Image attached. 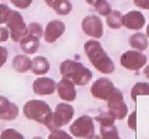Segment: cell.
<instances>
[{"instance_id": "cell-40", "label": "cell", "mask_w": 149, "mask_h": 139, "mask_svg": "<svg viewBox=\"0 0 149 139\" xmlns=\"http://www.w3.org/2000/svg\"><path fill=\"white\" fill-rule=\"evenodd\" d=\"M32 139H42V137H40V136H36V137H33Z\"/></svg>"}, {"instance_id": "cell-27", "label": "cell", "mask_w": 149, "mask_h": 139, "mask_svg": "<svg viewBox=\"0 0 149 139\" xmlns=\"http://www.w3.org/2000/svg\"><path fill=\"white\" fill-rule=\"evenodd\" d=\"M0 139H25V137L15 129H5L0 134Z\"/></svg>"}, {"instance_id": "cell-30", "label": "cell", "mask_w": 149, "mask_h": 139, "mask_svg": "<svg viewBox=\"0 0 149 139\" xmlns=\"http://www.w3.org/2000/svg\"><path fill=\"white\" fill-rule=\"evenodd\" d=\"M10 2L17 8L27 9L28 7H30V5L32 4L33 0H10Z\"/></svg>"}, {"instance_id": "cell-20", "label": "cell", "mask_w": 149, "mask_h": 139, "mask_svg": "<svg viewBox=\"0 0 149 139\" xmlns=\"http://www.w3.org/2000/svg\"><path fill=\"white\" fill-rule=\"evenodd\" d=\"M52 8L59 16H68L72 10V3L70 0H56L52 5Z\"/></svg>"}, {"instance_id": "cell-8", "label": "cell", "mask_w": 149, "mask_h": 139, "mask_svg": "<svg viewBox=\"0 0 149 139\" xmlns=\"http://www.w3.org/2000/svg\"><path fill=\"white\" fill-rule=\"evenodd\" d=\"M147 62L146 56L140 51H127L120 57L121 66L128 70H139L145 66Z\"/></svg>"}, {"instance_id": "cell-36", "label": "cell", "mask_w": 149, "mask_h": 139, "mask_svg": "<svg viewBox=\"0 0 149 139\" xmlns=\"http://www.w3.org/2000/svg\"><path fill=\"white\" fill-rule=\"evenodd\" d=\"M45 1V3H46L47 5L49 7H52V5H53V3L55 2L56 0H44Z\"/></svg>"}, {"instance_id": "cell-21", "label": "cell", "mask_w": 149, "mask_h": 139, "mask_svg": "<svg viewBox=\"0 0 149 139\" xmlns=\"http://www.w3.org/2000/svg\"><path fill=\"white\" fill-rule=\"evenodd\" d=\"M122 18H123V14L119 10L112 9V12L107 16L106 22L111 29H120L121 27H123L122 26Z\"/></svg>"}, {"instance_id": "cell-32", "label": "cell", "mask_w": 149, "mask_h": 139, "mask_svg": "<svg viewBox=\"0 0 149 139\" xmlns=\"http://www.w3.org/2000/svg\"><path fill=\"white\" fill-rule=\"evenodd\" d=\"M9 38V31L5 26L0 25V43L6 41Z\"/></svg>"}, {"instance_id": "cell-31", "label": "cell", "mask_w": 149, "mask_h": 139, "mask_svg": "<svg viewBox=\"0 0 149 139\" xmlns=\"http://www.w3.org/2000/svg\"><path fill=\"white\" fill-rule=\"evenodd\" d=\"M7 57H8V52H7L6 47L0 45V68H2L3 65L6 63Z\"/></svg>"}, {"instance_id": "cell-24", "label": "cell", "mask_w": 149, "mask_h": 139, "mask_svg": "<svg viewBox=\"0 0 149 139\" xmlns=\"http://www.w3.org/2000/svg\"><path fill=\"white\" fill-rule=\"evenodd\" d=\"M100 16L107 17L112 12V6L108 0H95L92 5Z\"/></svg>"}, {"instance_id": "cell-19", "label": "cell", "mask_w": 149, "mask_h": 139, "mask_svg": "<svg viewBox=\"0 0 149 139\" xmlns=\"http://www.w3.org/2000/svg\"><path fill=\"white\" fill-rule=\"evenodd\" d=\"M130 45L134 50L142 52L148 47V37L144 33H135L130 37Z\"/></svg>"}, {"instance_id": "cell-18", "label": "cell", "mask_w": 149, "mask_h": 139, "mask_svg": "<svg viewBox=\"0 0 149 139\" xmlns=\"http://www.w3.org/2000/svg\"><path fill=\"white\" fill-rule=\"evenodd\" d=\"M31 59L27 55H17L13 59V68L19 73H25L30 70Z\"/></svg>"}, {"instance_id": "cell-6", "label": "cell", "mask_w": 149, "mask_h": 139, "mask_svg": "<svg viewBox=\"0 0 149 139\" xmlns=\"http://www.w3.org/2000/svg\"><path fill=\"white\" fill-rule=\"evenodd\" d=\"M108 101V112L114 120H123L127 114V106L124 102L123 94L119 89L113 91Z\"/></svg>"}, {"instance_id": "cell-2", "label": "cell", "mask_w": 149, "mask_h": 139, "mask_svg": "<svg viewBox=\"0 0 149 139\" xmlns=\"http://www.w3.org/2000/svg\"><path fill=\"white\" fill-rule=\"evenodd\" d=\"M60 73L63 77L70 79L76 86H86L92 78V72L82 63L65 60L60 65Z\"/></svg>"}, {"instance_id": "cell-11", "label": "cell", "mask_w": 149, "mask_h": 139, "mask_svg": "<svg viewBox=\"0 0 149 139\" xmlns=\"http://www.w3.org/2000/svg\"><path fill=\"white\" fill-rule=\"evenodd\" d=\"M65 32V24L60 20H52L44 30V38L47 43H54Z\"/></svg>"}, {"instance_id": "cell-10", "label": "cell", "mask_w": 149, "mask_h": 139, "mask_svg": "<svg viewBox=\"0 0 149 139\" xmlns=\"http://www.w3.org/2000/svg\"><path fill=\"white\" fill-rule=\"evenodd\" d=\"M115 90L114 83L108 77H100L92 83L90 88L91 95L96 99L108 100Z\"/></svg>"}, {"instance_id": "cell-12", "label": "cell", "mask_w": 149, "mask_h": 139, "mask_svg": "<svg viewBox=\"0 0 149 139\" xmlns=\"http://www.w3.org/2000/svg\"><path fill=\"white\" fill-rule=\"evenodd\" d=\"M74 86L76 85L70 79L62 77L58 83H56V91L60 99L68 102L74 101L77 98V91Z\"/></svg>"}, {"instance_id": "cell-37", "label": "cell", "mask_w": 149, "mask_h": 139, "mask_svg": "<svg viewBox=\"0 0 149 139\" xmlns=\"http://www.w3.org/2000/svg\"><path fill=\"white\" fill-rule=\"evenodd\" d=\"M94 1H95V0H86V2L88 3L89 5H91V6H92V5H93V3H94Z\"/></svg>"}, {"instance_id": "cell-33", "label": "cell", "mask_w": 149, "mask_h": 139, "mask_svg": "<svg viewBox=\"0 0 149 139\" xmlns=\"http://www.w3.org/2000/svg\"><path fill=\"white\" fill-rule=\"evenodd\" d=\"M128 127L133 130L137 129V111L136 110L128 118Z\"/></svg>"}, {"instance_id": "cell-23", "label": "cell", "mask_w": 149, "mask_h": 139, "mask_svg": "<svg viewBox=\"0 0 149 139\" xmlns=\"http://www.w3.org/2000/svg\"><path fill=\"white\" fill-rule=\"evenodd\" d=\"M100 137L102 139H121L115 125L105 127L100 126Z\"/></svg>"}, {"instance_id": "cell-1", "label": "cell", "mask_w": 149, "mask_h": 139, "mask_svg": "<svg viewBox=\"0 0 149 139\" xmlns=\"http://www.w3.org/2000/svg\"><path fill=\"white\" fill-rule=\"evenodd\" d=\"M84 52L86 54L89 62L96 70L104 74H111L114 72L115 65L109 57L100 41L90 39L84 44Z\"/></svg>"}, {"instance_id": "cell-25", "label": "cell", "mask_w": 149, "mask_h": 139, "mask_svg": "<svg viewBox=\"0 0 149 139\" xmlns=\"http://www.w3.org/2000/svg\"><path fill=\"white\" fill-rule=\"evenodd\" d=\"M27 33L29 35H32V36L40 39L42 36L44 35V29L38 22H31L30 24L27 25Z\"/></svg>"}, {"instance_id": "cell-14", "label": "cell", "mask_w": 149, "mask_h": 139, "mask_svg": "<svg viewBox=\"0 0 149 139\" xmlns=\"http://www.w3.org/2000/svg\"><path fill=\"white\" fill-rule=\"evenodd\" d=\"M146 23L144 14L139 10H132L122 18V26L130 30H141Z\"/></svg>"}, {"instance_id": "cell-17", "label": "cell", "mask_w": 149, "mask_h": 139, "mask_svg": "<svg viewBox=\"0 0 149 139\" xmlns=\"http://www.w3.org/2000/svg\"><path fill=\"white\" fill-rule=\"evenodd\" d=\"M20 47L25 55H33L40 47V39L32 35L27 34L20 40Z\"/></svg>"}, {"instance_id": "cell-15", "label": "cell", "mask_w": 149, "mask_h": 139, "mask_svg": "<svg viewBox=\"0 0 149 139\" xmlns=\"http://www.w3.org/2000/svg\"><path fill=\"white\" fill-rule=\"evenodd\" d=\"M19 116V107L16 103L9 101L4 96H0V118L14 120Z\"/></svg>"}, {"instance_id": "cell-34", "label": "cell", "mask_w": 149, "mask_h": 139, "mask_svg": "<svg viewBox=\"0 0 149 139\" xmlns=\"http://www.w3.org/2000/svg\"><path fill=\"white\" fill-rule=\"evenodd\" d=\"M134 4L139 8L149 9V0H134Z\"/></svg>"}, {"instance_id": "cell-38", "label": "cell", "mask_w": 149, "mask_h": 139, "mask_svg": "<svg viewBox=\"0 0 149 139\" xmlns=\"http://www.w3.org/2000/svg\"><path fill=\"white\" fill-rule=\"evenodd\" d=\"M90 139H102V137H100V135H93Z\"/></svg>"}, {"instance_id": "cell-26", "label": "cell", "mask_w": 149, "mask_h": 139, "mask_svg": "<svg viewBox=\"0 0 149 139\" xmlns=\"http://www.w3.org/2000/svg\"><path fill=\"white\" fill-rule=\"evenodd\" d=\"M95 120L100 124V126L105 127V126H112L114 125L115 120L109 114V112H102L100 114L95 116Z\"/></svg>"}, {"instance_id": "cell-5", "label": "cell", "mask_w": 149, "mask_h": 139, "mask_svg": "<svg viewBox=\"0 0 149 139\" xmlns=\"http://www.w3.org/2000/svg\"><path fill=\"white\" fill-rule=\"evenodd\" d=\"M5 25H6L5 27L9 31V37L15 42H20V40L28 34L27 24L24 21L22 14L19 12L18 10H14L13 9Z\"/></svg>"}, {"instance_id": "cell-28", "label": "cell", "mask_w": 149, "mask_h": 139, "mask_svg": "<svg viewBox=\"0 0 149 139\" xmlns=\"http://www.w3.org/2000/svg\"><path fill=\"white\" fill-rule=\"evenodd\" d=\"M12 10L13 9L8 5L0 3V25H3V24L6 23L7 19H8Z\"/></svg>"}, {"instance_id": "cell-39", "label": "cell", "mask_w": 149, "mask_h": 139, "mask_svg": "<svg viewBox=\"0 0 149 139\" xmlns=\"http://www.w3.org/2000/svg\"><path fill=\"white\" fill-rule=\"evenodd\" d=\"M146 35H147V37H149V24H148V26H147V28H146Z\"/></svg>"}, {"instance_id": "cell-7", "label": "cell", "mask_w": 149, "mask_h": 139, "mask_svg": "<svg viewBox=\"0 0 149 139\" xmlns=\"http://www.w3.org/2000/svg\"><path fill=\"white\" fill-rule=\"evenodd\" d=\"M70 131L74 137L90 139L94 135L93 118L89 116H80L70 125Z\"/></svg>"}, {"instance_id": "cell-16", "label": "cell", "mask_w": 149, "mask_h": 139, "mask_svg": "<svg viewBox=\"0 0 149 139\" xmlns=\"http://www.w3.org/2000/svg\"><path fill=\"white\" fill-rule=\"evenodd\" d=\"M50 70V63L44 56H36L31 60L30 71L35 75H44Z\"/></svg>"}, {"instance_id": "cell-29", "label": "cell", "mask_w": 149, "mask_h": 139, "mask_svg": "<svg viewBox=\"0 0 149 139\" xmlns=\"http://www.w3.org/2000/svg\"><path fill=\"white\" fill-rule=\"evenodd\" d=\"M48 139H72V137L65 131L58 129L55 130V131H52L51 134L48 136Z\"/></svg>"}, {"instance_id": "cell-13", "label": "cell", "mask_w": 149, "mask_h": 139, "mask_svg": "<svg viewBox=\"0 0 149 139\" xmlns=\"http://www.w3.org/2000/svg\"><path fill=\"white\" fill-rule=\"evenodd\" d=\"M32 90L38 96L52 95L56 91V81L50 77L40 76L33 81Z\"/></svg>"}, {"instance_id": "cell-35", "label": "cell", "mask_w": 149, "mask_h": 139, "mask_svg": "<svg viewBox=\"0 0 149 139\" xmlns=\"http://www.w3.org/2000/svg\"><path fill=\"white\" fill-rule=\"evenodd\" d=\"M143 73H144L145 76H146L147 78L149 79V65H147L146 67L144 68V70H143Z\"/></svg>"}, {"instance_id": "cell-4", "label": "cell", "mask_w": 149, "mask_h": 139, "mask_svg": "<svg viewBox=\"0 0 149 139\" xmlns=\"http://www.w3.org/2000/svg\"><path fill=\"white\" fill-rule=\"evenodd\" d=\"M51 107L42 100H29L23 107V114L28 120H35L37 123L44 124L47 118L52 114Z\"/></svg>"}, {"instance_id": "cell-3", "label": "cell", "mask_w": 149, "mask_h": 139, "mask_svg": "<svg viewBox=\"0 0 149 139\" xmlns=\"http://www.w3.org/2000/svg\"><path fill=\"white\" fill-rule=\"evenodd\" d=\"M74 114V107L68 103H59L55 107L54 112H52L47 120H45L44 125L46 126L50 131L60 129L62 126L66 125L72 120Z\"/></svg>"}, {"instance_id": "cell-9", "label": "cell", "mask_w": 149, "mask_h": 139, "mask_svg": "<svg viewBox=\"0 0 149 139\" xmlns=\"http://www.w3.org/2000/svg\"><path fill=\"white\" fill-rule=\"evenodd\" d=\"M81 26L83 32L94 39H100L104 35V25L102 19L95 14L85 17L82 20Z\"/></svg>"}, {"instance_id": "cell-22", "label": "cell", "mask_w": 149, "mask_h": 139, "mask_svg": "<svg viewBox=\"0 0 149 139\" xmlns=\"http://www.w3.org/2000/svg\"><path fill=\"white\" fill-rule=\"evenodd\" d=\"M139 95H149V83H137L132 89L130 96L134 101L137 100Z\"/></svg>"}]
</instances>
